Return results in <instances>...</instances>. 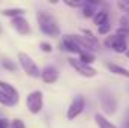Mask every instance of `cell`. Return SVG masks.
Instances as JSON below:
<instances>
[{
    "mask_svg": "<svg viewBox=\"0 0 129 128\" xmlns=\"http://www.w3.org/2000/svg\"><path fill=\"white\" fill-rule=\"evenodd\" d=\"M126 56L129 57V50H126Z\"/></svg>",
    "mask_w": 129,
    "mask_h": 128,
    "instance_id": "obj_28",
    "label": "cell"
},
{
    "mask_svg": "<svg viewBox=\"0 0 129 128\" xmlns=\"http://www.w3.org/2000/svg\"><path fill=\"white\" fill-rule=\"evenodd\" d=\"M108 20V12L105 11V9H101V11H98L96 14H95V17H93V23L96 24V26H101L104 21H107Z\"/></svg>",
    "mask_w": 129,
    "mask_h": 128,
    "instance_id": "obj_16",
    "label": "cell"
},
{
    "mask_svg": "<svg viewBox=\"0 0 129 128\" xmlns=\"http://www.w3.org/2000/svg\"><path fill=\"white\" fill-rule=\"evenodd\" d=\"M69 65L83 77H87V78H92L98 74V71L92 66V65H86L83 62H80L78 59H69Z\"/></svg>",
    "mask_w": 129,
    "mask_h": 128,
    "instance_id": "obj_7",
    "label": "cell"
},
{
    "mask_svg": "<svg viewBox=\"0 0 129 128\" xmlns=\"http://www.w3.org/2000/svg\"><path fill=\"white\" fill-rule=\"evenodd\" d=\"M0 128H9V124L6 119H0Z\"/></svg>",
    "mask_w": 129,
    "mask_h": 128,
    "instance_id": "obj_27",
    "label": "cell"
},
{
    "mask_svg": "<svg viewBox=\"0 0 129 128\" xmlns=\"http://www.w3.org/2000/svg\"><path fill=\"white\" fill-rule=\"evenodd\" d=\"M26 104H27V109L32 115H38L41 113L42 107H44V95L41 91H33L30 92L27 98H26Z\"/></svg>",
    "mask_w": 129,
    "mask_h": 128,
    "instance_id": "obj_3",
    "label": "cell"
},
{
    "mask_svg": "<svg viewBox=\"0 0 129 128\" xmlns=\"http://www.w3.org/2000/svg\"><path fill=\"white\" fill-rule=\"evenodd\" d=\"M95 121H96L98 127L99 128H117L113 122H110L104 115H101V113H96L95 115Z\"/></svg>",
    "mask_w": 129,
    "mask_h": 128,
    "instance_id": "obj_14",
    "label": "cell"
},
{
    "mask_svg": "<svg viewBox=\"0 0 129 128\" xmlns=\"http://www.w3.org/2000/svg\"><path fill=\"white\" fill-rule=\"evenodd\" d=\"M2 65H3L5 69H8V71H11V72H14V71L17 69V65L14 63L11 59H3V60H2Z\"/></svg>",
    "mask_w": 129,
    "mask_h": 128,
    "instance_id": "obj_19",
    "label": "cell"
},
{
    "mask_svg": "<svg viewBox=\"0 0 129 128\" xmlns=\"http://www.w3.org/2000/svg\"><path fill=\"white\" fill-rule=\"evenodd\" d=\"M41 50L45 51V53H51V51H53V47H51V44H48V42H41Z\"/></svg>",
    "mask_w": 129,
    "mask_h": 128,
    "instance_id": "obj_25",
    "label": "cell"
},
{
    "mask_svg": "<svg viewBox=\"0 0 129 128\" xmlns=\"http://www.w3.org/2000/svg\"><path fill=\"white\" fill-rule=\"evenodd\" d=\"M36 20H38L39 29H41L42 33H45V35H48V36H53V38H56V36L60 35V27H59L56 18H54L50 12H47V11H39V12L36 14Z\"/></svg>",
    "mask_w": 129,
    "mask_h": 128,
    "instance_id": "obj_1",
    "label": "cell"
},
{
    "mask_svg": "<svg viewBox=\"0 0 129 128\" xmlns=\"http://www.w3.org/2000/svg\"><path fill=\"white\" fill-rule=\"evenodd\" d=\"M117 6L126 14V17H129V0H120V2H117Z\"/></svg>",
    "mask_w": 129,
    "mask_h": 128,
    "instance_id": "obj_21",
    "label": "cell"
},
{
    "mask_svg": "<svg viewBox=\"0 0 129 128\" xmlns=\"http://www.w3.org/2000/svg\"><path fill=\"white\" fill-rule=\"evenodd\" d=\"M18 62H20L21 68L24 69V72H26L27 75H30L33 78H39V77H41V69L38 68V65L35 63V60H33L27 53L20 51V53H18Z\"/></svg>",
    "mask_w": 129,
    "mask_h": 128,
    "instance_id": "obj_2",
    "label": "cell"
},
{
    "mask_svg": "<svg viewBox=\"0 0 129 128\" xmlns=\"http://www.w3.org/2000/svg\"><path fill=\"white\" fill-rule=\"evenodd\" d=\"M9 128H26V125H24V122L21 119H15V121H12Z\"/></svg>",
    "mask_w": 129,
    "mask_h": 128,
    "instance_id": "obj_24",
    "label": "cell"
},
{
    "mask_svg": "<svg viewBox=\"0 0 129 128\" xmlns=\"http://www.w3.org/2000/svg\"><path fill=\"white\" fill-rule=\"evenodd\" d=\"M80 62H83V63L86 65H92L95 62V56L92 54V53H87V51H83L81 54H80V59H78Z\"/></svg>",
    "mask_w": 129,
    "mask_h": 128,
    "instance_id": "obj_18",
    "label": "cell"
},
{
    "mask_svg": "<svg viewBox=\"0 0 129 128\" xmlns=\"http://www.w3.org/2000/svg\"><path fill=\"white\" fill-rule=\"evenodd\" d=\"M23 14H24V9L23 8H11V9H3L2 11V15L3 17H11V18L21 17Z\"/></svg>",
    "mask_w": 129,
    "mask_h": 128,
    "instance_id": "obj_15",
    "label": "cell"
},
{
    "mask_svg": "<svg viewBox=\"0 0 129 128\" xmlns=\"http://www.w3.org/2000/svg\"><path fill=\"white\" fill-rule=\"evenodd\" d=\"M104 45L108 47V48H111V50H114L116 53H126V48H128L126 39H125L123 36L117 35V33L113 35V36H108V38L104 41Z\"/></svg>",
    "mask_w": 129,
    "mask_h": 128,
    "instance_id": "obj_6",
    "label": "cell"
},
{
    "mask_svg": "<svg viewBox=\"0 0 129 128\" xmlns=\"http://www.w3.org/2000/svg\"><path fill=\"white\" fill-rule=\"evenodd\" d=\"M84 107H86V99H84V96L77 95L72 99V102L69 104V107H68V113H66L68 119L72 121V119H75L77 116H80V115L83 113Z\"/></svg>",
    "mask_w": 129,
    "mask_h": 128,
    "instance_id": "obj_5",
    "label": "cell"
},
{
    "mask_svg": "<svg viewBox=\"0 0 129 128\" xmlns=\"http://www.w3.org/2000/svg\"><path fill=\"white\" fill-rule=\"evenodd\" d=\"M99 101H101V105L104 109V112L107 115H113L117 109V99L114 98V95L107 91V89H102L99 92Z\"/></svg>",
    "mask_w": 129,
    "mask_h": 128,
    "instance_id": "obj_4",
    "label": "cell"
},
{
    "mask_svg": "<svg viewBox=\"0 0 129 128\" xmlns=\"http://www.w3.org/2000/svg\"><path fill=\"white\" fill-rule=\"evenodd\" d=\"M68 6L71 8H80V6H84V2H64Z\"/></svg>",
    "mask_w": 129,
    "mask_h": 128,
    "instance_id": "obj_26",
    "label": "cell"
},
{
    "mask_svg": "<svg viewBox=\"0 0 129 128\" xmlns=\"http://www.w3.org/2000/svg\"><path fill=\"white\" fill-rule=\"evenodd\" d=\"M11 24H12V27L20 35H29L30 33V24H29V21L24 17H15V18H12Z\"/></svg>",
    "mask_w": 129,
    "mask_h": 128,
    "instance_id": "obj_8",
    "label": "cell"
},
{
    "mask_svg": "<svg viewBox=\"0 0 129 128\" xmlns=\"http://www.w3.org/2000/svg\"><path fill=\"white\" fill-rule=\"evenodd\" d=\"M62 47H63V50H68V51H71V53H75V54H81L83 53V50L78 47V44L74 41V38H72V35H64L63 36V41H62Z\"/></svg>",
    "mask_w": 129,
    "mask_h": 128,
    "instance_id": "obj_10",
    "label": "cell"
},
{
    "mask_svg": "<svg viewBox=\"0 0 129 128\" xmlns=\"http://www.w3.org/2000/svg\"><path fill=\"white\" fill-rule=\"evenodd\" d=\"M0 33H2V26H0Z\"/></svg>",
    "mask_w": 129,
    "mask_h": 128,
    "instance_id": "obj_29",
    "label": "cell"
},
{
    "mask_svg": "<svg viewBox=\"0 0 129 128\" xmlns=\"http://www.w3.org/2000/svg\"><path fill=\"white\" fill-rule=\"evenodd\" d=\"M0 91L3 92V94H6L8 96H11V98H15V99H20V96H18V91L12 86V84H9L8 81H3V80H0Z\"/></svg>",
    "mask_w": 129,
    "mask_h": 128,
    "instance_id": "obj_12",
    "label": "cell"
},
{
    "mask_svg": "<svg viewBox=\"0 0 129 128\" xmlns=\"http://www.w3.org/2000/svg\"><path fill=\"white\" fill-rule=\"evenodd\" d=\"M101 6L99 2H92V0H87L84 2V6H83V15L86 18H93L95 14L98 12V8Z\"/></svg>",
    "mask_w": 129,
    "mask_h": 128,
    "instance_id": "obj_11",
    "label": "cell"
},
{
    "mask_svg": "<svg viewBox=\"0 0 129 128\" xmlns=\"http://www.w3.org/2000/svg\"><path fill=\"white\" fill-rule=\"evenodd\" d=\"M105 66H107L113 74H117V75H122V77L129 78V71L126 68H123V66H120V65H117V63H111V62H107Z\"/></svg>",
    "mask_w": 129,
    "mask_h": 128,
    "instance_id": "obj_13",
    "label": "cell"
},
{
    "mask_svg": "<svg viewBox=\"0 0 129 128\" xmlns=\"http://www.w3.org/2000/svg\"><path fill=\"white\" fill-rule=\"evenodd\" d=\"M18 102V99H15V98H11V96H8L6 94H3L2 91H0V104H3V105H8V107H12V105H15Z\"/></svg>",
    "mask_w": 129,
    "mask_h": 128,
    "instance_id": "obj_17",
    "label": "cell"
},
{
    "mask_svg": "<svg viewBox=\"0 0 129 128\" xmlns=\"http://www.w3.org/2000/svg\"><path fill=\"white\" fill-rule=\"evenodd\" d=\"M120 29H123L125 32H128V35H129V17H122L120 18Z\"/></svg>",
    "mask_w": 129,
    "mask_h": 128,
    "instance_id": "obj_22",
    "label": "cell"
},
{
    "mask_svg": "<svg viewBox=\"0 0 129 128\" xmlns=\"http://www.w3.org/2000/svg\"><path fill=\"white\" fill-rule=\"evenodd\" d=\"M83 33H84V36L90 41V42H93L95 45H99V42H98V39H96V36H93V33L92 32H89V30H83Z\"/></svg>",
    "mask_w": 129,
    "mask_h": 128,
    "instance_id": "obj_23",
    "label": "cell"
},
{
    "mask_svg": "<svg viewBox=\"0 0 129 128\" xmlns=\"http://www.w3.org/2000/svg\"><path fill=\"white\" fill-rule=\"evenodd\" d=\"M98 32H99V35H107V33L110 32V21L107 20L101 26H98Z\"/></svg>",
    "mask_w": 129,
    "mask_h": 128,
    "instance_id": "obj_20",
    "label": "cell"
},
{
    "mask_svg": "<svg viewBox=\"0 0 129 128\" xmlns=\"http://www.w3.org/2000/svg\"><path fill=\"white\" fill-rule=\"evenodd\" d=\"M41 78H42L45 83H48V84L57 81V78H59V71H57V68H54V66H51V65L45 66V68L41 71Z\"/></svg>",
    "mask_w": 129,
    "mask_h": 128,
    "instance_id": "obj_9",
    "label": "cell"
}]
</instances>
